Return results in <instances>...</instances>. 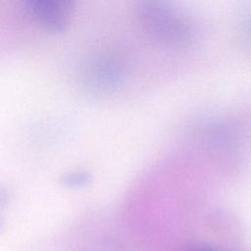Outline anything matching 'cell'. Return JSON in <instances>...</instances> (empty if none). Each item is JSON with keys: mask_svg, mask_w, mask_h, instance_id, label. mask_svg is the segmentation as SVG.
Listing matches in <instances>:
<instances>
[{"mask_svg": "<svg viewBox=\"0 0 251 251\" xmlns=\"http://www.w3.org/2000/svg\"><path fill=\"white\" fill-rule=\"evenodd\" d=\"M26 12L42 26L51 31H60L68 24L72 4L63 0H26Z\"/></svg>", "mask_w": 251, "mask_h": 251, "instance_id": "2", "label": "cell"}, {"mask_svg": "<svg viewBox=\"0 0 251 251\" xmlns=\"http://www.w3.org/2000/svg\"><path fill=\"white\" fill-rule=\"evenodd\" d=\"M177 251H224V250L214 247V246H210V245L194 244V245H189V246L183 247Z\"/></svg>", "mask_w": 251, "mask_h": 251, "instance_id": "5", "label": "cell"}, {"mask_svg": "<svg viewBox=\"0 0 251 251\" xmlns=\"http://www.w3.org/2000/svg\"><path fill=\"white\" fill-rule=\"evenodd\" d=\"M90 180V175L84 171L71 172L65 175L62 178V182L68 187H77L85 184Z\"/></svg>", "mask_w": 251, "mask_h": 251, "instance_id": "4", "label": "cell"}, {"mask_svg": "<svg viewBox=\"0 0 251 251\" xmlns=\"http://www.w3.org/2000/svg\"><path fill=\"white\" fill-rule=\"evenodd\" d=\"M140 17L147 31L159 40L182 44L190 38V25L168 3L145 2L140 7Z\"/></svg>", "mask_w": 251, "mask_h": 251, "instance_id": "1", "label": "cell"}, {"mask_svg": "<svg viewBox=\"0 0 251 251\" xmlns=\"http://www.w3.org/2000/svg\"><path fill=\"white\" fill-rule=\"evenodd\" d=\"M124 78V68L113 59H102L94 63L87 73V82L93 87L109 90L121 83Z\"/></svg>", "mask_w": 251, "mask_h": 251, "instance_id": "3", "label": "cell"}]
</instances>
